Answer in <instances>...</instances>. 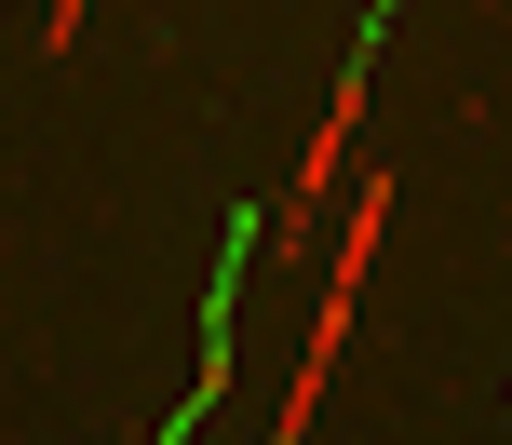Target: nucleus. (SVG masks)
<instances>
[{"instance_id": "f257e3e1", "label": "nucleus", "mask_w": 512, "mask_h": 445, "mask_svg": "<svg viewBox=\"0 0 512 445\" xmlns=\"http://www.w3.org/2000/svg\"><path fill=\"white\" fill-rule=\"evenodd\" d=\"M364 95H378V27H364V54H351V81H337V108H324V135H310V162H297V189L270 203V257H297L310 230H324V203L351 189V149H364Z\"/></svg>"}, {"instance_id": "f03ea898", "label": "nucleus", "mask_w": 512, "mask_h": 445, "mask_svg": "<svg viewBox=\"0 0 512 445\" xmlns=\"http://www.w3.org/2000/svg\"><path fill=\"white\" fill-rule=\"evenodd\" d=\"M81 14H95V0H54V14H41V41L68 54V41H81Z\"/></svg>"}]
</instances>
